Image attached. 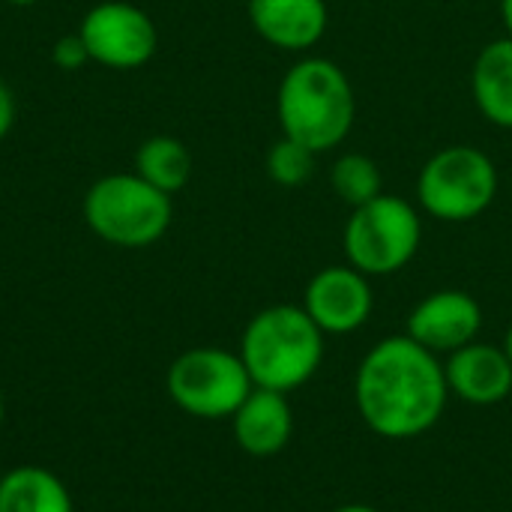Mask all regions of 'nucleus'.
Segmentation results:
<instances>
[{"instance_id": "obj_1", "label": "nucleus", "mask_w": 512, "mask_h": 512, "mask_svg": "<svg viewBox=\"0 0 512 512\" xmlns=\"http://www.w3.org/2000/svg\"><path fill=\"white\" fill-rule=\"evenodd\" d=\"M447 399L441 357L408 333L381 339L357 366L354 402L378 438L408 441L426 435L444 417Z\"/></svg>"}, {"instance_id": "obj_2", "label": "nucleus", "mask_w": 512, "mask_h": 512, "mask_svg": "<svg viewBox=\"0 0 512 512\" xmlns=\"http://www.w3.org/2000/svg\"><path fill=\"white\" fill-rule=\"evenodd\" d=\"M276 114L285 138H294L315 153H327L354 129L357 96L351 78L327 57H303L279 84Z\"/></svg>"}, {"instance_id": "obj_3", "label": "nucleus", "mask_w": 512, "mask_h": 512, "mask_svg": "<svg viewBox=\"0 0 512 512\" xmlns=\"http://www.w3.org/2000/svg\"><path fill=\"white\" fill-rule=\"evenodd\" d=\"M240 360L255 387L291 393L315 378L324 363V333L303 306L261 309L243 330Z\"/></svg>"}, {"instance_id": "obj_4", "label": "nucleus", "mask_w": 512, "mask_h": 512, "mask_svg": "<svg viewBox=\"0 0 512 512\" xmlns=\"http://www.w3.org/2000/svg\"><path fill=\"white\" fill-rule=\"evenodd\" d=\"M87 228L120 249H144L165 237L174 219L171 195L132 174H108L96 180L81 204Z\"/></svg>"}, {"instance_id": "obj_5", "label": "nucleus", "mask_w": 512, "mask_h": 512, "mask_svg": "<svg viewBox=\"0 0 512 512\" xmlns=\"http://www.w3.org/2000/svg\"><path fill=\"white\" fill-rule=\"evenodd\" d=\"M498 168L489 153L471 144L438 150L417 177V201L423 213L441 222H471L498 198Z\"/></svg>"}, {"instance_id": "obj_6", "label": "nucleus", "mask_w": 512, "mask_h": 512, "mask_svg": "<svg viewBox=\"0 0 512 512\" xmlns=\"http://www.w3.org/2000/svg\"><path fill=\"white\" fill-rule=\"evenodd\" d=\"M423 240L417 207L399 195L381 192L363 207H354L345 225V255L360 273L390 276L414 261Z\"/></svg>"}, {"instance_id": "obj_7", "label": "nucleus", "mask_w": 512, "mask_h": 512, "mask_svg": "<svg viewBox=\"0 0 512 512\" xmlns=\"http://www.w3.org/2000/svg\"><path fill=\"white\" fill-rule=\"evenodd\" d=\"M168 393L177 408L198 420L234 417L252 393V378L240 360L225 348H192L168 369Z\"/></svg>"}, {"instance_id": "obj_8", "label": "nucleus", "mask_w": 512, "mask_h": 512, "mask_svg": "<svg viewBox=\"0 0 512 512\" xmlns=\"http://www.w3.org/2000/svg\"><path fill=\"white\" fill-rule=\"evenodd\" d=\"M78 36L93 63L105 69H138L159 45L153 18L129 0H102L81 18Z\"/></svg>"}, {"instance_id": "obj_9", "label": "nucleus", "mask_w": 512, "mask_h": 512, "mask_svg": "<svg viewBox=\"0 0 512 512\" xmlns=\"http://www.w3.org/2000/svg\"><path fill=\"white\" fill-rule=\"evenodd\" d=\"M303 309L324 336L357 333L375 309L369 276L351 264L324 267L309 279Z\"/></svg>"}, {"instance_id": "obj_10", "label": "nucleus", "mask_w": 512, "mask_h": 512, "mask_svg": "<svg viewBox=\"0 0 512 512\" xmlns=\"http://www.w3.org/2000/svg\"><path fill=\"white\" fill-rule=\"evenodd\" d=\"M480 327H483L480 303L456 288L423 297L408 315V336L438 357L477 342Z\"/></svg>"}, {"instance_id": "obj_11", "label": "nucleus", "mask_w": 512, "mask_h": 512, "mask_svg": "<svg viewBox=\"0 0 512 512\" xmlns=\"http://www.w3.org/2000/svg\"><path fill=\"white\" fill-rule=\"evenodd\" d=\"M450 396H459L468 405L492 408L501 405L512 393V363L504 345H486L471 342L453 354H447L444 363Z\"/></svg>"}, {"instance_id": "obj_12", "label": "nucleus", "mask_w": 512, "mask_h": 512, "mask_svg": "<svg viewBox=\"0 0 512 512\" xmlns=\"http://www.w3.org/2000/svg\"><path fill=\"white\" fill-rule=\"evenodd\" d=\"M255 33L282 51H306L330 24L327 0H246Z\"/></svg>"}, {"instance_id": "obj_13", "label": "nucleus", "mask_w": 512, "mask_h": 512, "mask_svg": "<svg viewBox=\"0 0 512 512\" xmlns=\"http://www.w3.org/2000/svg\"><path fill=\"white\" fill-rule=\"evenodd\" d=\"M231 420L240 450L258 459L282 453L294 435V411L288 396L264 387H252Z\"/></svg>"}, {"instance_id": "obj_14", "label": "nucleus", "mask_w": 512, "mask_h": 512, "mask_svg": "<svg viewBox=\"0 0 512 512\" xmlns=\"http://www.w3.org/2000/svg\"><path fill=\"white\" fill-rule=\"evenodd\" d=\"M471 90H474V102L480 108V114L501 126L512 129V39H495L489 42L477 60H474V72H471Z\"/></svg>"}, {"instance_id": "obj_15", "label": "nucleus", "mask_w": 512, "mask_h": 512, "mask_svg": "<svg viewBox=\"0 0 512 512\" xmlns=\"http://www.w3.org/2000/svg\"><path fill=\"white\" fill-rule=\"evenodd\" d=\"M0 512H72V498L51 471L21 465L0 477Z\"/></svg>"}, {"instance_id": "obj_16", "label": "nucleus", "mask_w": 512, "mask_h": 512, "mask_svg": "<svg viewBox=\"0 0 512 512\" xmlns=\"http://www.w3.org/2000/svg\"><path fill=\"white\" fill-rule=\"evenodd\" d=\"M135 174L159 192L174 195L192 177V153L180 138L153 135L135 150Z\"/></svg>"}, {"instance_id": "obj_17", "label": "nucleus", "mask_w": 512, "mask_h": 512, "mask_svg": "<svg viewBox=\"0 0 512 512\" xmlns=\"http://www.w3.org/2000/svg\"><path fill=\"white\" fill-rule=\"evenodd\" d=\"M330 186L339 201L363 207L384 192V177L378 162L369 159L366 153H345L330 168Z\"/></svg>"}, {"instance_id": "obj_18", "label": "nucleus", "mask_w": 512, "mask_h": 512, "mask_svg": "<svg viewBox=\"0 0 512 512\" xmlns=\"http://www.w3.org/2000/svg\"><path fill=\"white\" fill-rule=\"evenodd\" d=\"M315 150H309L306 144L294 141V138H279L270 150H267V177L285 189L303 186L309 183V177L315 174Z\"/></svg>"}, {"instance_id": "obj_19", "label": "nucleus", "mask_w": 512, "mask_h": 512, "mask_svg": "<svg viewBox=\"0 0 512 512\" xmlns=\"http://www.w3.org/2000/svg\"><path fill=\"white\" fill-rule=\"evenodd\" d=\"M51 60H54V66L63 69V72H75V69H81L84 63H90V54H87L84 39H81L78 33H72V36H60V39L54 42Z\"/></svg>"}, {"instance_id": "obj_20", "label": "nucleus", "mask_w": 512, "mask_h": 512, "mask_svg": "<svg viewBox=\"0 0 512 512\" xmlns=\"http://www.w3.org/2000/svg\"><path fill=\"white\" fill-rule=\"evenodd\" d=\"M15 114H18L15 93L9 90V84H6V81H0V141L9 135L12 123H15Z\"/></svg>"}, {"instance_id": "obj_21", "label": "nucleus", "mask_w": 512, "mask_h": 512, "mask_svg": "<svg viewBox=\"0 0 512 512\" xmlns=\"http://www.w3.org/2000/svg\"><path fill=\"white\" fill-rule=\"evenodd\" d=\"M501 21L507 27V36L512 39V0H501Z\"/></svg>"}, {"instance_id": "obj_22", "label": "nucleus", "mask_w": 512, "mask_h": 512, "mask_svg": "<svg viewBox=\"0 0 512 512\" xmlns=\"http://www.w3.org/2000/svg\"><path fill=\"white\" fill-rule=\"evenodd\" d=\"M333 512H381V510L366 507V504H348V507H339V510H333Z\"/></svg>"}, {"instance_id": "obj_23", "label": "nucleus", "mask_w": 512, "mask_h": 512, "mask_svg": "<svg viewBox=\"0 0 512 512\" xmlns=\"http://www.w3.org/2000/svg\"><path fill=\"white\" fill-rule=\"evenodd\" d=\"M504 351H507V357H510L512 363V324L510 330H507V336H504Z\"/></svg>"}, {"instance_id": "obj_24", "label": "nucleus", "mask_w": 512, "mask_h": 512, "mask_svg": "<svg viewBox=\"0 0 512 512\" xmlns=\"http://www.w3.org/2000/svg\"><path fill=\"white\" fill-rule=\"evenodd\" d=\"M6 3H12V6H33V3H39V0H6Z\"/></svg>"}, {"instance_id": "obj_25", "label": "nucleus", "mask_w": 512, "mask_h": 512, "mask_svg": "<svg viewBox=\"0 0 512 512\" xmlns=\"http://www.w3.org/2000/svg\"><path fill=\"white\" fill-rule=\"evenodd\" d=\"M0 423H3V399H0Z\"/></svg>"}]
</instances>
